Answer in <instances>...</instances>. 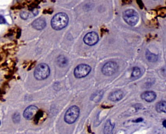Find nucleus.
<instances>
[{"label":"nucleus","instance_id":"obj_23","mask_svg":"<svg viewBox=\"0 0 166 134\" xmlns=\"http://www.w3.org/2000/svg\"><path fill=\"white\" fill-rule=\"evenodd\" d=\"M163 126H164V127H165V128H166V120H164V121H163Z\"/></svg>","mask_w":166,"mask_h":134},{"label":"nucleus","instance_id":"obj_13","mask_svg":"<svg viewBox=\"0 0 166 134\" xmlns=\"http://www.w3.org/2000/svg\"><path fill=\"white\" fill-rule=\"evenodd\" d=\"M146 56L147 59L150 62H156L158 60V56L155 54L151 53L149 50H147Z\"/></svg>","mask_w":166,"mask_h":134},{"label":"nucleus","instance_id":"obj_16","mask_svg":"<svg viewBox=\"0 0 166 134\" xmlns=\"http://www.w3.org/2000/svg\"><path fill=\"white\" fill-rule=\"evenodd\" d=\"M44 114H45V112H44L43 110L38 111L36 116L34 117V122L36 124H37L38 122H40V121L44 118Z\"/></svg>","mask_w":166,"mask_h":134},{"label":"nucleus","instance_id":"obj_18","mask_svg":"<svg viewBox=\"0 0 166 134\" xmlns=\"http://www.w3.org/2000/svg\"><path fill=\"white\" fill-rule=\"evenodd\" d=\"M102 95H103L102 92H97L92 95L91 99L95 102H99L102 99Z\"/></svg>","mask_w":166,"mask_h":134},{"label":"nucleus","instance_id":"obj_20","mask_svg":"<svg viewBox=\"0 0 166 134\" xmlns=\"http://www.w3.org/2000/svg\"><path fill=\"white\" fill-rule=\"evenodd\" d=\"M20 16L22 19H27L28 16H29V14H28V13L26 12V11H22L20 14Z\"/></svg>","mask_w":166,"mask_h":134},{"label":"nucleus","instance_id":"obj_21","mask_svg":"<svg viewBox=\"0 0 166 134\" xmlns=\"http://www.w3.org/2000/svg\"><path fill=\"white\" fill-rule=\"evenodd\" d=\"M6 23V21L5 20L4 17L0 15V24H4Z\"/></svg>","mask_w":166,"mask_h":134},{"label":"nucleus","instance_id":"obj_5","mask_svg":"<svg viewBox=\"0 0 166 134\" xmlns=\"http://www.w3.org/2000/svg\"><path fill=\"white\" fill-rule=\"evenodd\" d=\"M92 71V67L85 64H81L77 66L74 70V74L75 78L80 79L87 76Z\"/></svg>","mask_w":166,"mask_h":134},{"label":"nucleus","instance_id":"obj_12","mask_svg":"<svg viewBox=\"0 0 166 134\" xmlns=\"http://www.w3.org/2000/svg\"><path fill=\"white\" fill-rule=\"evenodd\" d=\"M114 128V125L112 124L111 121L108 120L104 125V134H111L112 133L113 129Z\"/></svg>","mask_w":166,"mask_h":134},{"label":"nucleus","instance_id":"obj_9","mask_svg":"<svg viewBox=\"0 0 166 134\" xmlns=\"http://www.w3.org/2000/svg\"><path fill=\"white\" fill-rule=\"evenodd\" d=\"M141 98L147 102H151L156 99V94L152 91H147L143 93L141 95Z\"/></svg>","mask_w":166,"mask_h":134},{"label":"nucleus","instance_id":"obj_3","mask_svg":"<svg viewBox=\"0 0 166 134\" xmlns=\"http://www.w3.org/2000/svg\"><path fill=\"white\" fill-rule=\"evenodd\" d=\"M80 114V109L77 106H72L66 112L64 116L65 122L72 124L77 121Z\"/></svg>","mask_w":166,"mask_h":134},{"label":"nucleus","instance_id":"obj_10","mask_svg":"<svg viewBox=\"0 0 166 134\" xmlns=\"http://www.w3.org/2000/svg\"><path fill=\"white\" fill-rule=\"evenodd\" d=\"M123 96H124L123 92L121 90H118L112 92L109 95V99L112 102H117L123 98Z\"/></svg>","mask_w":166,"mask_h":134},{"label":"nucleus","instance_id":"obj_17","mask_svg":"<svg viewBox=\"0 0 166 134\" xmlns=\"http://www.w3.org/2000/svg\"><path fill=\"white\" fill-rule=\"evenodd\" d=\"M141 76V71L140 69L138 67H135L133 68L132 73H131V77L133 78L137 79L140 78Z\"/></svg>","mask_w":166,"mask_h":134},{"label":"nucleus","instance_id":"obj_6","mask_svg":"<svg viewBox=\"0 0 166 134\" xmlns=\"http://www.w3.org/2000/svg\"><path fill=\"white\" fill-rule=\"evenodd\" d=\"M118 64L114 62L106 63L102 68V73L106 76H111L118 70Z\"/></svg>","mask_w":166,"mask_h":134},{"label":"nucleus","instance_id":"obj_15","mask_svg":"<svg viewBox=\"0 0 166 134\" xmlns=\"http://www.w3.org/2000/svg\"><path fill=\"white\" fill-rule=\"evenodd\" d=\"M57 63H58V64L60 67H65V66H66L67 65L68 60L64 56H60L57 59Z\"/></svg>","mask_w":166,"mask_h":134},{"label":"nucleus","instance_id":"obj_11","mask_svg":"<svg viewBox=\"0 0 166 134\" xmlns=\"http://www.w3.org/2000/svg\"><path fill=\"white\" fill-rule=\"evenodd\" d=\"M46 26V21L43 18H38L32 24V26L37 30H42Z\"/></svg>","mask_w":166,"mask_h":134},{"label":"nucleus","instance_id":"obj_24","mask_svg":"<svg viewBox=\"0 0 166 134\" xmlns=\"http://www.w3.org/2000/svg\"><path fill=\"white\" fill-rule=\"evenodd\" d=\"M0 124H1V122H0Z\"/></svg>","mask_w":166,"mask_h":134},{"label":"nucleus","instance_id":"obj_7","mask_svg":"<svg viewBox=\"0 0 166 134\" xmlns=\"http://www.w3.org/2000/svg\"><path fill=\"white\" fill-rule=\"evenodd\" d=\"M99 41L98 34L95 32H90L87 33L84 37V42L86 45H94Z\"/></svg>","mask_w":166,"mask_h":134},{"label":"nucleus","instance_id":"obj_2","mask_svg":"<svg viewBox=\"0 0 166 134\" xmlns=\"http://www.w3.org/2000/svg\"><path fill=\"white\" fill-rule=\"evenodd\" d=\"M50 73L49 66L44 63H41L36 67L34 71V77L38 81H42L47 79Z\"/></svg>","mask_w":166,"mask_h":134},{"label":"nucleus","instance_id":"obj_1","mask_svg":"<svg viewBox=\"0 0 166 134\" xmlns=\"http://www.w3.org/2000/svg\"><path fill=\"white\" fill-rule=\"evenodd\" d=\"M68 23V17L63 13L57 14L51 20V26L56 30H60L66 27Z\"/></svg>","mask_w":166,"mask_h":134},{"label":"nucleus","instance_id":"obj_19","mask_svg":"<svg viewBox=\"0 0 166 134\" xmlns=\"http://www.w3.org/2000/svg\"><path fill=\"white\" fill-rule=\"evenodd\" d=\"M19 120H20V116L19 115V114L18 113H16L13 116V121L14 122L16 123H18L19 122Z\"/></svg>","mask_w":166,"mask_h":134},{"label":"nucleus","instance_id":"obj_22","mask_svg":"<svg viewBox=\"0 0 166 134\" xmlns=\"http://www.w3.org/2000/svg\"><path fill=\"white\" fill-rule=\"evenodd\" d=\"M143 118H138V119H136V120L133 121V122H135V123H137V122H143Z\"/></svg>","mask_w":166,"mask_h":134},{"label":"nucleus","instance_id":"obj_8","mask_svg":"<svg viewBox=\"0 0 166 134\" xmlns=\"http://www.w3.org/2000/svg\"><path fill=\"white\" fill-rule=\"evenodd\" d=\"M38 111V108L37 107L34 105H31L25 109L23 115L26 119L31 120L34 118Z\"/></svg>","mask_w":166,"mask_h":134},{"label":"nucleus","instance_id":"obj_4","mask_svg":"<svg viewBox=\"0 0 166 134\" xmlns=\"http://www.w3.org/2000/svg\"><path fill=\"white\" fill-rule=\"evenodd\" d=\"M123 17L125 21L131 26H136L139 20L137 13L134 9H127L124 13Z\"/></svg>","mask_w":166,"mask_h":134},{"label":"nucleus","instance_id":"obj_14","mask_svg":"<svg viewBox=\"0 0 166 134\" xmlns=\"http://www.w3.org/2000/svg\"><path fill=\"white\" fill-rule=\"evenodd\" d=\"M166 101H160L156 105V110L158 112H166Z\"/></svg>","mask_w":166,"mask_h":134}]
</instances>
